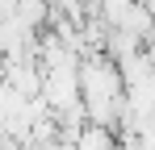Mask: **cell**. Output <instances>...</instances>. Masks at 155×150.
Instances as JSON below:
<instances>
[{"mask_svg":"<svg viewBox=\"0 0 155 150\" xmlns=\"http://www.w3.org/2000/svg\"><path fill=\"white\" fill-rule=\"evenodd\" d=\"M71 150H117V133L97 121H84L71 138Z\"/></svg>","mask_w":155,"mask_h":150,"instance_id":"obj_1","label":"cell"}]
</instances>
